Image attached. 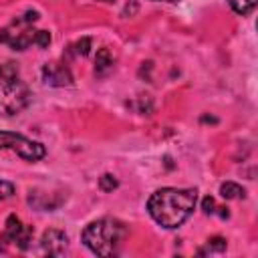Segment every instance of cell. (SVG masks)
Masks as SVG:
<instances>
[{"mask_svg":"<svg viewBox=\"0 0 258 258\" xmlns=\"http://www.w3.org/2000/svg\"><path fill=\"white\" fill-rule=\"evenodd\" d=\"M198 202V191L191 187H161L147 200L149 216L163 228H179L191 214Z\"/></svg>","mask_w":258,"mask_h":258,"instance_id":"6da1fadb","label":"cell"},{"mask_svg":"<svg viewBox=\"0 0 258 258\" xmlns=\"http://www.w3.org/2000/svg\"><path fill=\"white\" fill-rule=\"evenodd\" d=\"M125 236H127V228L123 222L113 220V218H101V220L91 222L83 230L81 240L93 254L109 258V256L119 254Z\"/></svg>","mask_w":258,"mask_h":258,"instance_id":"7a4b0ae2","label":"cell"},{"mask_svg":"<svg viewBox=\"0 0 258 258\" xmlns=\"http://www.w3.org/2000/svg\"><path fill=\"white\" fill-rule=\"evenodd\" d=\"M30 103V91L12 62L0 64V117H14Z\"/></svg>","mask_w":258,"mask_h":258,"instance_id":"3957f363","label":"cell"},{"mask_svg":"<svg viewBox=\"0 0 258 258\" xmlns=\"http://www.w3.org/2000/svg\"><path fill=\"white\" fill-rule=\"evenodd\" d=\"M38 20V12L28 10L20 16H16L6 28L0 30V42L8 44L14 50H26L30 44H34V36L36 30L32 28V24Z\"/></svg>","mask_w":258,"mask_h":258,"instance_id":"277c9868","label":"cell"},{"mask_svg":"<svg viewBox=\"0 0 258 258\" xmlns=\"http://www.w3.org/2000/svg\"><path fill=\"white\" fill-rule=\"evenodd\" d=\"M2 149H10V151L18 153L26 161H38L46 155V149L42 143L32 141L14 131H0V151Z\"/></svg>","mask_w":258,"mask_h":258,"instance_id":"5b68a950","label":"cell"},{"mask_svg":"<svg viewBox=\"0 0 258 258\" xmlns=\"http://www.w3.org/2000/svg\"><path fill=\"white\" fill-rule=\"evenodd\" d=\"M32 234H34V230L30 226H24L16 214H10L6 218V228L0 236V242H12L20 250H26L32 242Z\"/></svg>","mask_w":258,"mask_h":258,"instance_id":"8992f818","label":"cell"},{"mask_svg":"<svg viewBox=\"0 0 258 258\" xmlns=\"http://www.w3.org/2000/svg\"><path fill=\"white\" fill-rule=\"evenodd\" d=\"M40 248L48 256H60L69 248V238L60 230H46L40 238Z\"/></svg>","mask_w":258,"mask_h":258,"instance_id":"52a82bcc","label":"cell"},{"mask_svg":"<svg viewBox=\"0 0 258 258\" xmlns=\"http://www.w3.org/2000/svg\"><path fill=\"white\" fill-rule=\"evenodd\" d=\"M42 79L50 87H69L73 83L71 71L60 62H48L42 67Z\"/></svg>","mask_w":258,"mask_h":258,"instance_id":"ba28073f","label":"cell"},{"mask_svg":"<svg viewBox=\"0 0 258 258\" xmlns=\"http://www.w3.org/2000/svg\"><path fill=\"white\" fill-rule=\"evenodd\" d=\"M113 67V56L109 52V48H99L97 50V56H95V71L99 75H103L105 71H109Z\"/></svg>","mask_w":258,"mask_h":258,"instance_id":"9c48e42d","label":"cell"},{"mask_svg":"<svg viewBox=\"0 0 258 258\" xmlns=\"http://www.w3.org/2000/svg\"><path fill=\"white\" fill-rule=\"evenodd\" d=\"M220 196H222L224 200H240V198L246 196V191H244V187H240L238 183L226 181V183L220 185Z\"/></svg>","mask_w":258,"mask_h":258,"instance_id":"30bf717a","label":"cell"},{"mask_svg":"<svg viewBox=\"0 0 258 258\" xmlns=\"http://www.w3.org/2000/svg\"><path fill=\"white\" fill-rule=\"evenodd\" d=\"M228 4H230V8H232L236 14L246 16V14L254 12V8H256L258 0H228Z\"/></svg>","mask_w":258,"mask_h":258,"instance_id":"8fae6325","label":"cell"},{"mask_svg":"<svg viewBox=\"0 0 258 258\" xmlns=\"http://www.w3.org/2000/svg\"><path fill=\"white\" fill-rule=\"evenodd\" d=\"M224 250H226V240L220 238V236H214L206 242V248H200L198 252L200 254H208V252L212 254V252H224Z\"/></svg>","mask_w":258,"mask_h":258,"instance_id":"7c38bea8","label":"cell"},{"mask_svg":"<svg viewBox=\"0 0 258 258\" xmlns=\"http://www.w3.org/2000/svg\"><path fill=\"white\" fill-rule=\"evenodd\" d=\"M99 187H101L103 191H113V189L117 187V179H115L111 173H105V175H101V179H99Z\"/></svg>","mask_w":258,"mask_h":258,"instance_id":"4fadbf2b","label":"cell"},{"mask_svg":"<svg viewBox=\"0 0 258 258\" xmlns=\"http://www.w3.org/2000/svg\"><path fill=\"white\" fill-rule=\"evenodd\" d=\"M34 44H36L38 48H46V46L50 44V32H48V30H36Z\"/></svg>","mask_w":258,"mask_h":258,"instance_id":"5bb4252c","label":"cell"},{"mask_svg":"<svg viewBox=\"0 0 258 258\" xmlns=\"http://www.w3.org/2000/svg\"><path fill=\"white\" fill-rule=\"evenodd\" d=\"M12 194H14V183L0 179V202H2V200H6V198H10Z\"/></svg>","mask_w":258,"mask_h":258,"instance_id":"9a60e30c","label":"cell"},{"mask_svg":"<svg viewBox=\"0 0 258 258\" xmlns=\"http://www.w3.org/2000/svg\"><path fill=\"white\" fill-rule=\"evenodd\" d=\"M89 46H91V38H81L77 44H75V52L77 54H89Z\"/></svg>","mask_w":258,"mask_h":258,"instance_id":"2e32d148","label":"cell"},{"mask_svg":"<svg viewBox=\"0 0 258 258\" xmlns=\"http://www.w3.org/2000/svg\"><path fill=\"white\" fill-rule=\"evenodd\" d=\"M202 208H204V212L206 214H214L216 212V202H214V198H204V202H202Z\"/></svg>","mask_w":258,"mask_h":258,"instance_id":"e0dca14e","label":"cell"},{"mask_svg":"<svg viewBox=\"0 0 258 258\" xmlns=\"http://www.w3.org/2000/svg\"><path fill=\"white\" fill-rule=\"evenodd\" d=\"M159 2H177V0H159Z\"/></svg>","mask_w":258,"mask_h":258,"instance_id":"ac0fdd59","label":"cell"},{"mask_svg":"<svg viewBox=\"0 0 258 258\" xmlns=\"http://www.w3.org/2000/svg\"><path fill=\"white\" fill-rule=\"evenodd\" d=\"M103 2H115V0H103Z\"/></svg>","mask_w":258,"mask_h":258,"instance_id":"d6986e66","label":"cell"}]
</instances>
